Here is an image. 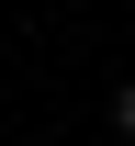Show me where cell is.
I'll return each instance as SVG.
<instances>
[{"label":"cell","instance_id":"1","mask_svg":"<svg viewBox=\"0 0 135 146\" xmlns=\"http://www.w3.org/2000/svg\"><path fill=\"white\" fill-rule=\"evenodd\" d=\"M113 135L135 146V79H124V90H113Z\"/></svg>","mask_w":135,"mask_h":146}]
</instances>
